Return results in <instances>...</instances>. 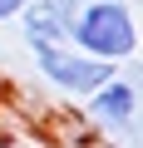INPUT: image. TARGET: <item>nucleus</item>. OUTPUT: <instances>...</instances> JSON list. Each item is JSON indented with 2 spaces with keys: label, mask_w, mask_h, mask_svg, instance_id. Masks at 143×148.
Instances as JSON below:
<instances>
[{
  "label": "nucleus",
  "mask_w": 143,
  "mask_h": 148,
  "mask_svg": "<svg viewBox=\"0 0 143 148\" xmlns=\"http://www.w3.org/2000/svg\"><path fill=\"white\" fill-rule=\"evenodd\" d=\"M69 45L94 59H133L138 54V20L123 0H84V10L69 25Z\"/></svg>",
  "instance_id": "f257e3e1"
},
{
  "label": "nucleus",
  "mask_w": 143,
  "mask_h": 148,
  "mask_svg": "<svg viewBox=\"0 0 143 148\" xmlns=\"http://www.w3.org/2000/svg\"><path fill=\"white\" fill-rule=\"evenodd\" d=\"M35 64H40V74H44L54 89L79 94V99H89L94 89H104V84L114 79V64H109V59H94V54H84V49H74V45L44 49V54H35Z\"/></svg>",
  "instance_id": "f03ea898"
},
{
  "label": "nucleus",
  "mask_w": 143,
  "mask_h": 148,
  "mask_svg": "<svg viewBox=\"0 0 143 148\" xmlns=\"http://www.w3.org/2000/svg\"><path fill=\"white\" fill-rule=\"evenodd\" d=\"M133 109H138V89H133L128 79H118V74H114L104 89L89 94V114H94L99 123H109V128H128V123H133Z\"/></svg>",
  "instance_id": "7ed1b4c3"
},
{
  "label": "nucleus",
  "mask_w": 143,
  "mask_h": 148,
  "mask_svg": "<svg viewBox=\"0 0 143 148\" xmlns=\"http://www.w3.org/2000/svg\"><path fill=\"white\" fill-rule=\"evenodd\" d=\"M15 20H25V40H30L35 54H44V49H64V45H69V25L44 5V0H30Z\"/></svg>",
  "instance_id": "20e7f679"
},
{
  "label": "nucleus",
  "mask_w": 143,
  "mask_h": 148,
  "mask_svg": "<svg viewBox=\"0 0 143 148\" xmlns=\"http://www.w3.org/2000/svg\"><path fill=\"white\" fill-rule=\"evenodd\" d=\"M44 5H49V10H54V15L64 20V25H74V15L84 10V0H44Z\"/></svg>",
  "instance_id": "39448f33"
},
{
  "label": "nucleus",
  "mask_w": 143,
  "mask_h": 148,
  "mask_svg": "<svg viewBox=\"0 0 143 148\" xmlns=\"http://www.w3.org/2000/svg\"><path fill=\"white\" fill-rule=\"evenodd\" d=\"M25 5H30V0H0V20H15Z\"/></svg>",
  "instance_id": "423d86ee"
}]
</instances>
